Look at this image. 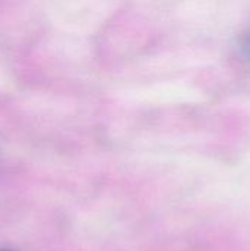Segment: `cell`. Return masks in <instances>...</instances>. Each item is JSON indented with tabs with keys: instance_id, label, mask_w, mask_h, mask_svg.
<instances>
[{
	"instance_id": "cell-1",
	"label": "cell",
	"mask_w": 250,
	"mask_h": 251,
	"mask_svg": "<svg viewBox=\"0 0 250 251\" xmlns=\"http://www.w3.org/2000/svg\"><path fill=\"white\" fill-rule=\"evenodd\" d=\"M242 54H243L245 60L249 62L250 65V32L243 38V41H242Z\"/></svg>"
},
{
	"instance_id": "cell-2",
	"label": "cell",
	"mask_w": 250,
	"mask_h": 251,
	"mask_svg": "<svg viewBox=\"0 0 250 251\" xmlns=\"http://www.w3.org/2000/svg\"><path fill=\"white\" fill-rule=\"evenodd\" d=\"M0 251H9V250H1V249H0Z\"/></svg>"
}]
</instances>
